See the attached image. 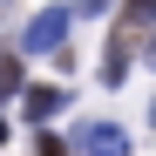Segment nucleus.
Instances as JSON below:
<instances>
[{
	"instance_id": "obj_1",
	"label": "nucleus",
	"mask_w": 156,
	"mask_h": 156,
	"mask_svg": "<svg viewBox=\"0 0 156 156\" xmlns=\"http://www.w3.org/2000/svg\"><path fill=\"white\" fill-rule=\"evenodd\" d=\"M68 20H75V7H41L27 20V34H20V48H27V55H55L68 41Z\"/></svg>"
},
{
	"instance_id": "obj_7",
	"label": "nucleus",
	"mask_w": 156,
	"mask_h": 156,
	"mask_svg": "<svg viewBox=\"0 0 156 156\" xmlns=\"http://www.w3.org/2000/svg\"><path fill=\"white\" fill-rule=\"evenodd\" d=\"M102 7H109V0H75V14H102Z\"/></svg>"
},
{
	"instance_id": "obj_5",
	"label": "nucleus",
	"mask_w": 156,
	"mask_h": 156,
	"mask_svg": "<svg viewBox=\"0 0 156 156\" xmlns=\"http://www.w3.org/2000/svg\"><path fill=\"white\" fill-rule=\"evenodd\" d=\"M14 88H20V61L0 48V95H14Z\"/></svg>"
},
{
	"instance_id": "obj_3",
	"label": "nucleus",
	"mask_w": 156,
	"mask_h": 156,
	"mask_svg": "<svg viewBox=\"0 0 156 156\" xmlns=\"http://www.w3.org/2000/svg\"><path fill=\"white\" fill-rule=\"evenodd\" d=\"M14 95H20V109H27V122H48V115L68 109V88H55V82H34V88H14Z\"/></svg>"
},
{
	"instance_id": "obj_6",
	"label": "nucleus",
	"mask_w": 156,
	"mask_h": 156,
	"mask_svg": "<svg viewBox=\"0 0 156 156\" xmlns=\"http://www.w3.org/2000/svg\"><path fill=\"white\" fill-rule=\"evenodd\" d=\"M34 129H41V122H34ZM34 156H75V149H68L61 136H48V129H41V136H34Z\"/></svg>"
},
{
	"instance_id": "obj_8",
	"label": "nucleus",
	"mask_w": 156,
	"mask_h": 156,
	"mask_svg": "<svg viewBox=\"0 0 156 156\" xmlns=\"http://www.w3.org/2000/svg\"><path fill=\"white\" fill-rule=\"evenodd\" d=\"M0 143H7V122H0Z\"/></svg>"
},
{
	"instance_id": "obj_2",
	"label": "nucleus",
	"mask_w": 156,
	"mask_h": 156,
	"mask_svg": "<svg viewBox=\"0 0 156 156\" xmlns=\"http://www.w3.org/2000/svg\"><path fill=\"white\" fill-rule=\"evenodd\" d=\"M68 149H88V156H129V129H115V122H82V129H75V143Z\"/></svg>"
},
{
	"instance_id": "obj_9",
	"label": "nucleus",
	"mask_w": 156,
	"mask_h": 156,
	"mask_svg": "<svg viewBox=\"0 0 156 156\" xmlns=\"http://www.w3.org/2000/svg\"><path fill=\"white\" fill-rule=\"evenodd\" d=\"M149 68H156V48H149Z\"/></svg>"
},
{
	"instance_id": "obj_4",
	"label": "nucleus",
	"mask_w": 156,
	"mask_h": 156,
	"mask_svg": "<svg viewBox=\"0 0 156 156\" xmlns=\"http://www.w3.org/2000/svg\"><path fill=\"white\" fill-rule=\"evenodd\" d=\"M143 27H156V0H129L122 20H115V34H122V41H136Z\"/></svg>"
}]
</instances>
